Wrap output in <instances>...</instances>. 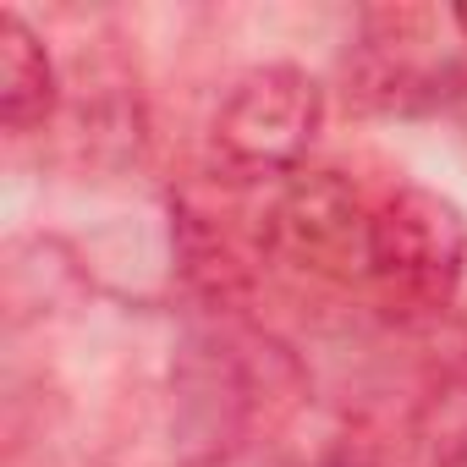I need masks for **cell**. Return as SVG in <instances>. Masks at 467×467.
Returning <instances> with one entry per match:
<instances>
[{
  "label": "cell",
  "mask_w": 467,
  "mask_h": 467,
  "mask_svg": "<svg viewBox=\"0 0 467 467\" xmlns=\"http://www.w3.org/2000/svg\"><path fill=\"white\" fill-rule=\"evenodd\" d=\"M50 110V61L23 17H0V116L12 132H28Z\"/></svg>",
  "instance_id": "3957f363"
},
{
  "label": "cell",
  "mask_w": 467,
  "mask_h": 467,
  "mask_svg": "<svg viewBox=\"0 0 467 467\" xmlns=\"http://www.w3.org/2000/svg\"><path fill=\"white\" fill-rule=\"evenodd\" d=\"M456 17H462V28H467V6H462V12H456Z\"/></svg>",
  "instance_id": "277c9868"
},
{
  "label": "cell",
  "mask_w": 467,
  "mask_h": 467,
  "mask_svg": "<svg viewBox=\"0 0 467 467\" xmlns=\"http://www.w3.org/2000/svg\"><path fill=\"white\" fill-rule=\"evenodd\" d=\"M467 259V225L456 203L396 187L368 220V281H379L385 303L396 308H440Z\"/></svg>",
  "instance_id": "6da1fadb"
},
{
  "label": "cell",
  "mask_w": 467,
  "mask_h": 467,
  "mask_svg": "<svg viewBox=\"0 0 467 467\" xmlns=\"http://www.w3.org/2000/svg\"><path fill=\"white\" fill-rule=\"evenodd\" d=\"M314 121H319L314 78H303L292 67H265V72L243 78L237 94L225 99V110L214 121V143L243 171H275L308 149Z\"/></svg>",
  "instance_id": "7a4b0ae2"
}]
</instances>
